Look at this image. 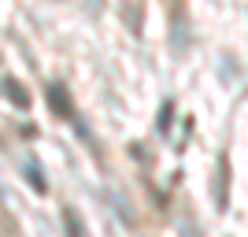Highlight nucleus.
I'll return each mask as SVG.
<instances>
[{
  "instance_id": "f257e3e1",
  "label": "nucleus",
  "mask_w": 248,
  "mask_h": 237,
  "mask_svg": "<svg viewBox=\"0 0 248 237\" xmlns=\"http://www.w3.org/2000/svg\"><path fill=\"white\" fill-rule=\"evenodd\" d=\"M226 182H230V159L218 156V163H215V204H218V211L226 207Z\"/></svg>"
},
{
  "instance_id": "f03ea898",
  "label": "nucleus",
  "mask_w": 248,
  "mask_h": 237,
  "mask_svg": "<svg viewBox=\"0 0 248 237\" xmlns=\"http://www.w3.org/2000/svg\"><path fill=\"white\" fill-rule=\"evenodd\" d=\"M48 104H52V111H60L63 119H71V100H67V89H63V85H48Z\"/></svg>"
},
{
  "instance_id": "7ed1b4c3",
  "label": "nucleus",
  "mask_w": 248,
  "mask_h": 237,
  "mask_svg": "<svg viewBox=\"0 0 248 237\" xmlns=\"http://www.w3.org/2000/svg\"><path fill=\"white\" fill-rule=\"evenodd\" d=\"M63 230H67V237H89V230H85V222L78 219L74 207H63Z\"/></svg>"
},
{
  "instance_id": "20e7f679",
  "label": "nucleus",
  "mask_w": 248,
  "mask_h": 237,
  "mask_svg": "<svg viewBox=\"0 0 248 237\" xmlns=\"http://www.w3.org/2000/svg\"><path fill=\"white\" fill-rule=\"evenodd\" d=\"M4 89H8V96L19 104V108H26V104H30V93H22V85H19V82H4Z\"/></svg>"
}]
</instances>
